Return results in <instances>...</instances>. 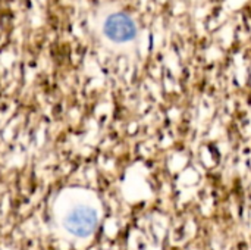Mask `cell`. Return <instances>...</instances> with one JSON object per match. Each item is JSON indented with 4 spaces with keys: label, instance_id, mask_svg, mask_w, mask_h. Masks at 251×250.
<instances>
[{
    "label": "cell",
    "instance_id": "7a4b0ae2",
    "mask_svg": "<svg viewBox=\"0 0 251 250\" xmlns=\"http://www.w3.org/2000/svg\"><path fill=\"white\" fill-rule=\"evenodd\" d=\"M104 32L113 41H128L135 35V24L129 16L124 13H115L106 21Z\"/></svg>",
    "mask_w": 251,
    "mask_h": 250
},
{
    "label": "cell",
    "instance_id": "6da1fadb",
    "mask_svg": "<svg viewBox=\"0 0 251 250\" xmlns=\"http://www.w3.org/2000/svg\"><path fill=\"white\" fill-rule=\"evenodd\" d=\"M97 225V215L93 209L85 206L75 208L66 217V228L71 234L78 237H88L94 233Z\"/></svg>",
    "mask_w": 251,
    "mask_h": 250
}]
</instances>
